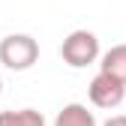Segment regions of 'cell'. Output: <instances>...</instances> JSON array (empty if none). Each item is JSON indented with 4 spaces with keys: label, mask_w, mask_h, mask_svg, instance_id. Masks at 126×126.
<instances>
[{
    "label": "cell",
    "mask_w": 126,
    "mask_h": 126,
    "mask_svg": "<svg viewBox=\"0 0 126 126\" xmlns=\"http://www.w3.org/2000/svg\"><path fill=\"white\" fill-rule=\"evenodd\" d=\"M39 60V42L30 33H9L0 39V63L12 72H24Z\"/></svg>",
    "instance_id": "1"
},
{
    "label": "cell",
    "mask_w": 126,
    "mask_h": 126,
    "mask_svg": "<svg viewBox=\"0 0 126 126\" xmlns=\"http://www.w3.org/2000/svg\"><path fill=\"white\" fill-rule=\"evenodd\" d=\"M60 57L72 69H84L90 63H96L99 60V39H96V33H90V30H72L63 39V45H60Z\"/></svg>",
    "instance_id": "2"
},
{
    "label": "cell",
    "mask_w": 126,
    "mask_h": 126,
    "mask_svg": "<svg viewBox=\"0 0 126 126\" xmlns=\"http://www.w3.org/2000/svg\"><path fill=\"white\" fill-rule=\"evenodd\" d=\"M87 96H90V102L96 108H117L126 99V84L99 69L96 75H93V81L87 84Z\"/></svg>",
    "instance_id": "3"
},
{
    "label": "cell",
    "mask_w": 126,
    "mask_h": 126,
    "mask_svg": "<svg viewBox=\"0 0 126 126\" xmlns=\"http://www.w3.org/2000/svg\"><path fill=\"white\" fill-rule=\"evenodd\" d=\"M54 126H96V117H93V111H87V105L69 102V105L60 108Z\"/></svg>",
    "instance_id": "4"
},
{
    "label": "cell",
    "mask_w": 126,
    "mask_h": 126,
    "mask_svg": "<svg viewBox=\"0 0 126 126\" xmlns=\"http://www.w3.org/2000/svg\"><path fill=\"white\" fill-rule=\"evenodd\" d=\"M99 69L108 72V75H114L117 81L126 84V42H123V45H111V48L102 54Z\"/></svg>",
    "instance_id": "5"
},
{
    "label": "cell",
    "mask_w": 126,
    "mask_h": 126,
    "mask_svg": "<svg viewBox=\"0 0 126 126\" xmlns=\"http://www.w3.org/2000/svg\"><path fill=\"white\" fill-rule=\"evenodd\" d=\"M0 126H45V117L36 108H18V111H0Z\"/></svg>",
    "instance_id": "6"
},
{
    "label": "cell",
    "mask_w": 126,
    "mask_h": 126,
    "mask_svg": "<svg viewBox=\"0 0 126 126\" xmlns=\"http://www.w3.org/2000/svg\"><path fill=\"white\" fill-rule=\"evenodd\" d=\"M102 126H126V114H114V117H108Z\"/></svg>",
    "instance_id": "7"
},
{
    "label": "cell",
    "mask_w": 126,
    "mask_h": 126,
    "mask_svg": "<svg viewBox=\"0 0 126 126\" xmlns=\"http://www.w3.org/2000/svg\"><path fill=\"white\" fill-rule=\"evenodd\" d=\"M0 93H3V78H0Z\"/></svg>",
    "instance_id": "8"
}]
</instances>
